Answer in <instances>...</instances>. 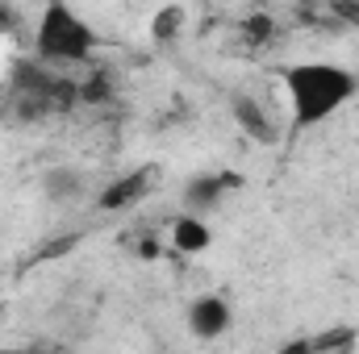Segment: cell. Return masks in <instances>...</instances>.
<instances>
[{"instance_id":"6da1fadb","label":"cell","mask_w":359,"mask_h":354,"mask_svg":"<svg viewBox=\"0 0 359 354\" xmlns=\"http://www.w3.org/2000/svg\"><path fill=\"white\" fill-rule=\"evenodd\" d=\"M280 84L288 92V108H292V125L297 129H313L322 121H330L343 104H351L359 92V76L339 67V63H322V59H305V63H288L280 71Z\"/></svg>"},{"instance_id":"7a4b0ae2","label":"cell","mask_w":359,"mask_h":354,"mask_svg":"<svg viewBox=\"0 0 359 354\" xmlns=\"http://www.w3.org/2000/svg\"><path fill=\"white\" fill-rule=\"evenodd\" d=\"M96 50V29L84 21L80 8L67 0H46L38 29H34V55L42 63H84Z\"/></svg>"},{"instance_id":"3957f363","label":"cell","mask_w":359,"mask_h":354,"mask_svg":"<svg viewBox=\"0 0 359 354\" xmlns=\"http://www.w3.org/2000/svg\"><path fill=\"white\" fill-rule=\"evenodd\" d=\"M230 325H234V309L226 304V296L205 292V296H196L188 304V330H192V338L213 342V338H226Z\"/></svg>"},{"instance_id":"277c9868","label":"cell","mask_w":359,"mask_h":354,"mask_svg":"<svg viewBox=\"0 0 359 354\" xmlns=\"http://www.w3.org/2000/svg\"><path fill=\"white\" fill-rule=\"evenodd\" d=\"M88 187H92L88 171H80L76 163H59V167H50L42 176V196L50 204H76V200L88 196Z\"/></svg>"},{"instance_id":"5b68a950","label":"cell","mask_w":359,"mask_h":354,"mask_svg":"<svg viewBox=\"0 0 359 354\" xmlns=\"http://www.w3.org/2000/svg\"><path fill=\"white\" fill-rule=\"evenodd\" d=\"M243 179L238 176H226V171H217V176H196L188 179V187H184V200H188V208L192 213H209L213 204H222V196L230 192V187H238Z\"/></svg>"},{"instance_id":"8992f818","label":"cell","mask_w":359,"mask_h":354,"mask_svg":"<svg viewBox=\"0 0 359 354\" xmlns=\"http://www.w3.org/2000/svg\"><path fill=\"white\" fill-rule=\"evenodd\" d=\"M151 179H155V167H138V171H130V176L113 179V183L96 196V204H100V208H126V204H134L138 196L151 192Z\"/></svg>"},{"instance_id":"52a82bcc","label":"cell","mask_w":359,"mask_h":354,"mask_svg":"<svg viewBox=\"0 0 359 354\" xmlns=\"http://www.w3.org/2000/svg\"><path fill=\"white\" fill-rule=\"evenodd\" d=\"M230 108H234V121H238V129L243 134H251V138H259V142H276V125H271V117L264 113V104L255 100V96H234L230 100Z\"/></svg>"},{"instance_id":"ba28073f","label":"cell","mask_w":359,"mask_h":354,"mask_svg":"<svg viewBox=\"0 0 359 354\" xmlns=\"http://www.w3.org/2000/svg\"><path fill=\"white\" fill-rule=\"evenodd\" d=\"M209 242H213V229L201 221V213H188V217L172 221V246L180 255H201Z\"/></svg>"},{"instance_id":"9c48e42d","label":"cell","mask_w":359,"mask_h":354,"mask_svg":"<svg viewBox=\"0 0 359 354\" xmlns=\"http://www.w3.org/2000/svg\"><path fill=\"white\" fill-rule=\"evenodd\" d=\"M180 25H184V8L180 4H168L159 17H155V25H151V34L159 38V42H168L172 34H180Z\"/></svg>"},{"instance_id":"30bf717a","label":"cell","mask_w":359,"mask_h":354,"mask_svg":"<svg viewBox=\"0 0 359 354\" xmlns=\"http://www.w3.org/2000/svg\"><path fill=\"white\" fill-rule=\"evenodd\" d=\"M355 342V330H347V325H339V330H330V334H322V338H313V342H305L309 351H330V346H351Z\"/></svg>"},{"instance_id":"8fae6325","label":"cell","mask_w":359,"mask_h":354,"mask_svg":"<svg viewBox=\"0 0 359 354\" xmlns=\"http://www.w3.org/2000/svg\"><path fill=\"white\" fill-rule=\"evenodd\" d=\"M334 4H359V0H334Z\"/></svg>"}]
</instances>
